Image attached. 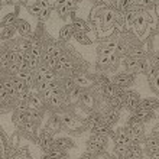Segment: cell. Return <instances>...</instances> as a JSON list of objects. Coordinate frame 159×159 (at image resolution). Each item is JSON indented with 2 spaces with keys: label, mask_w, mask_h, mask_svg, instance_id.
I'll return each instance as SVG.
<instances>
[{
  "label": "cell",
  "mask_w": 159,
  "mask_h": 159,
  "mask_svg": "<svg viewBox=\"0 0 159 159\" xmlns=\"http://www.w3.org/2000/svg\"><path fill=\"white\" fill-rule=\"evenodd\" d=\"M72 38L75 39L77 42H80L81 45H90V43H91L90 38H88V35L85 34V32H83V30H75L74 35H72Z\"/></svg>",
  "instance_id": "obj_24"
},
{
  "label": "cell",
  "mask_w": 159,
  "mask_h": 159,
  "mask_svg": "<svg viewBox=\"0 0 159 159\" xmlns=\"http://www.w3.org/2000/svg\"><path fill=\"white\" fill-rule=\"evenodd\" d=\"M123 98H125V107L127 110H130L132 113H133V111H136V110L139 109L140 101H142V98H140V96H139V93L132 91V90L125 91Z\"/></svg>",
  "instance_id": "obj_1"
},
{
  "label": "cell",
  "mask_w": 159,
  "mask_h": 159,
  "mask_svg": "<svg viewBox=\"0 0 159 159\" xmlns=\"http://www.w3.org/2000/svg\"><path fill=\"white\" fill-rule=\"evenodd\" d=\"M100 120H101V116H100V114H97V113H91L90 116H88L87 120H85V123H87V125L90 126V129H91L93 126H96Z\"/></svg>",
  "instance_id": "obj_33"
},
{
  "label": "cell",
  "mask_w": 159,
  "mask_h": 159,
  "mask_svg": "<svg viewBox=\"0 0 159 159\" xmlns=\"http://www.w3.org/2000/svg\"><path fill=\"white\" fill-rule=\"evenodd\" d=\"M61 88H62L64 91L67 93V94H70V93L74 90V88H77V84H75V80L72 78V77H64L61 81Z\"/></svg>",
  "instance_id": "obj_13"
},
{
  "label": "cell",
  "mask_w": 159,
  "mask_h": 159,
  "mask_svg": "<svg viewBox=\"0 0 159 159\" xmlns=\"http://www.w3.org/2000/svg\"><path fill=\"white\" fill-rule=\"evenodd\" d=\"M30 106L28 101H17L16 103V113H29Z\"/></svg>",
  "instance_id": "obj_31"
},
{
  "label": "cell",
  "mask_w": 159,
  "mask_h": 159,
  "mask_svg": "<svg viewBox=\"0 0 159 159\" xmlns=\"http://www.w3.org/2000/svg\"><path fill=\"white\" fill-rule=\"evenodd\" d=\"M116 20V13L114 10H107L104 13V23L106 25H113V22Z\"/></svg>",
  "instance_id": "obj_37"
},
{
  "label": "cell",
  "mask_w": 159,
  "mask_h": 159,
  "mask_svg": "<svg viewBox=\"0 0 159 159\" xmlns=\"http://www.w3.org/2000/svg\"><path fill=\"white\" fill-rule=\"evenodd\" d=\"M123 67H125L126 72H130V74L136 75L138 72H140V61L132 58L129 55H126L125 58H123Z\"/></svg>",
  "instance_id": "obj_4"
},
{
  "label": "cell",
  "mask_w": 159,
  "mask_h": 159,
  "mask_svg": "<svg viewBox=\"0 0 159 159\" xmlns=\"http://www.w3.org/2000/svg\"><path fill=\"white\" fill-rule=\"evenodd\" d=\"M34 125H35V121H32L29 117H28V119H26V120L20 125V127L25 130V132H28V133H34Z\"/></svg>",
  "instance_id": "obj_35"
},
{
  "label": "cell",
  "mask_w": 159,
  "mask_h": 159,
  "mask_svg": "<svg viewBox=\"0 0 159 159\" xmlns=\"http://www.w3.org/2000/svg\"><path fill=\"white\" fill-rule=\"evenodd\" d=\"M55 148H59L62 151H67L70 148H72V142L68 138H58L55 139Z\"/></svg>",
  "instance_id": "obj_26"
},
{
  "label": "cell",
  "mask_w": 159,
  "mask_h": 159,
  "mask_svg": "<svg viewBox=\"0 0 159 159\" xmlns=\"http://www.w3.org/2000/svg\"><path fill=\"white\" fill-rule=\"evenodd\" d=\"M139 107L146 110H155L156 107H159V100L155 98V97H146V98H142Z\"/></svg>",
  "instance_id": "obj_11"
},
{
  "label": "cell",
  "mask_w": 159,
  "mask_h": 159,
  "mask_svg": "<svg viewBox=\"0 0 159 159\" xmlns=\"http://www.w3.org/2000/svg\"><path fill=\"white\" fill-rule=\"evenodd\" d=\"M43 97L41 96V94H32V96L29 97V100H28V103H29L30 109H35V110H41L42 106H43Z\"/></svg>",
  "instance_id": "obj_16"
},
{
  "label": "cell",
  "mask_w": 159,
  "mask_h": 159,
  "mask_svg": "<svg viewBox=\"0 0 159 159\" xmlns=\"http://www.w3.org/2000/svg\"><path fill=\"white\" fill-rule=\"evenodd\" d=\"M142 125H145L142 121V119L139 117V116H136L134 113L127 119V126H142Z\"/></svg>",
  "instance_id": "obj_34"
},
{
  "label": "cell",
  "mask_w": 159,
  "mask_h": 159,
  "mask_svg": "<svg viewBox=\"0 0 159 159\" xmlns=\"http://www.w3.org/2000/svg\"><path fill=\"white\" fill-rule=\"evenodd\" d=\"M80 103L84 106V107H88L91 109L93 104H94V98H93V94L88 91H83L81 93V97H80Z\"/></svg>",
  "instance_id": "obj_23"
},
{
  "label": "cell",
  "mask_w": 159,
  "mask_h": 159,
  "mask_svg": "<svg viewBox=\"0 0 159 159\" xmlns=\"http://www.w3.org/2000/svg\"><path fill=\"white\" fill-rule=\"evenodd\" d=\"M91 133L93 134H103V136H110V134H113L114 136V133L111 132V129H110V125H107L103 119H101L96 126L91 127Z\"/></svg>",
  "instance_id": "obj_6"
},
{
  "label": "cell",
  "mask_w": 159,
  "mask_h": 159,
  "mask_svg": "<svg viewBox=\"0 0 159 159\" xmlns=\"http://www.w3.org/2000/svg\"><path fill=\"white\" fill-rule=\"evenodd\" d=\"M155 13H156V16L159 17V3L155 4Z\"/></svg>",
  "instance_id": "obj_44"
},
{
  "label": "cell",
  "mask_w": 159,
  "mask_h": 159,
  "mask_svg": "<svg viewBox=\"0 0 159 159\" xmlns=\"http://www.w3.org/2000/svg\"><path fill=\"white\" fill-rule=\"evenodd\" d=\"M104 151V146H101L100 143H97L96 140H93L91 138L88 139L87 142V152L93 153V155H97V153H100V152Z\"/></svg>",
  "instance_id": "obj_22"
},
{
  "label": "cell",
  "mask_w": 159,
  "mask_h": 159,
  "mask_svg": "<svg viewBox=\"0 0 159 159\" xmlns=\"http://www.w3.org/2000/svg\"><path fill=\"white\" fill-rule=\"evenodd\" d=\"M81 159H96V158H94V155H93V153H90V152H85V153L81 156Z\"/></svg>",
  "instance_id": "obj_43"
},
{
  "label": "cell",
  "mask_w": 159,
  "mask_h": 159,
  "mask_svg": "<svg viewBox=\"0 0 159 159\" xmlns=\"http://www.w3.org/2000/svg\"><path fill=\"white\" fill-rule=\"evenodd\" d=\"M49 13H51V9H43V12H42L41 17H39V20H46L48 17H49Z\"/></svg>",
  "instance_id": "obj_41"
},
{
  "label": "cell",
  "mask_w": 159,
  "mask_h": 159,
  "mask_svg": "<svg viewBox=\"0 0 159 159\" xmlns=\"http://www.w3.org/2000/svg\"><path fill=\"white\" fill-rule=\"evenodd\" d=\"M61 120H62V126L68 127V129H75L77 127V119L74 117V114H71V113L62 114Z\"/></svg>",
  "instance_id": "obj_19"
},
{
  "label": "cell",
  "mask_w": 159,
  "mask_h": 159,
  "mask_svg": "<svg viewBox=\"0 0 159 159\" xmlns=\"http://www.w3.org/2000/svg\"><path fill=\"white\" fill-rule=\"evenodd\" d=\"M111 81H113L117 87L123 88V90H126V88H129L132 84H133L134 81V74H130V72H119V74H116V75L111 78Z\"/></svg>",
  "instance_id": "obj_2"
},
{
  "label": "cell",
  "mask_w": 159,
  "mask_h": 159,
  "mask_svg": "<svg viewBox=\"0 0 159 159\" xmlns=\"http://www.w3.org/2000/svg\"><path fill=\"white\" fill-rule=\"evenodd\" d=\"M74 28H75V30H83V32H87L88 30V25L83 19H75L74 20Z\"/></svg>",
  "instance_id": "obj_38"
},
{
  "label": "cell",
  "mask_w": 159,
  "mask_h": 159,
  "mask_svg": "<svg viewBox=\"0 0 159 159\" xmlns=\"http://www.w3.org/2000/svg\"><path fill=\"white\" fill-rule=\"evenodd\" d=\"M101 119L107 123V125H114L116 121L119 120V110H113V109H107L106 111H103L101 113Z\"/></svg>",
  "instance_id": "obj_9"
},
{
  "label": "cell",
  "mask_w": 159,
  "mask_h": 159,
  "mask_svg": "<svg viewBox=\"0 0 159 159\" xmlns=\"http://www.w3.org/2000/svg\"><path fill=\"white\" fill-rule=\"evenodd\" d=\"M136 116H139V117L142 119L143 123H148V121L151 120V119H153V116H155V113H153V110H146V109H140L139 107L136 111H133Z\"/></svg>",
  "instance_id": "obj_20"
},
{
  "label": "cell",
  "mask_w": 159,
  "mask_h": 159,
  "mask_svg": "<svg viewBox=\"0 0 159 159\" xmlns=\"http://www.w3.org/2000/svg\"><path fill=\"white\" fill-rule=\"evenodd\" d=\"M16 19V15L15 13H9L6 16L3 17V20H2V28H6V26H12L13 20Z\"/></svg>",
  "instance_id": "obj_36"
},
{
  "label": "cell",
  "mask_w": 159,
  "mask_h": 159,
  "mask_svg": "<svg viewBox=\"0 0 159 159\" xmlns=\"http://www.w3.org/2000/svg\"><path fill=\"white\" fill-rule=\"evenodd\" d=\"M74 80H75L77 87H80V88H85L91 84V80L88 78L87 75H84V74H77V75L74 77Z\"/></svg>",
  "instance_id": "obj_25"
},
{
  "label": "cell",
  "mask_w": 159,
  "mask_h": 159,
  "mask_svg": "<svg viewBox=\"0 0 159 159\" xmlns=\"http://www.w3.org/2000/svg\"><path fill=\"white\" fill-rule=\"evenodd\" d=\"M74 32H75V28H74V25H65L62 29L59 30V41L67 42L68 39H70L72 35H74Z\"/></svg>",
  "instance_id": "obj_17"
},
{
  "label": "cell",
  "mask_w": 159,
  "mask_h": 159,
  "mask_svg": "<svg viewBox=\"0 0 159 159\" xmlns=\"http://www.w3.org/2000/svg\"><path fill=\"white\" fill-rule=\"evenodd\" d=\"M101 90H103V96L107 98V100H110V98H113V97L116 96H120V94H123L125 93V90L120 87H117L116 84L111 81V83H109L107 85H104V87H101Z\"/></svg>",
  "instance_id": "obj_5"
},
{
  "label": "cell",
  "mask_w": 159,
  "mask_h": 159,
  "mask_svg": "<svg viewBox=\"0 0 159 159\" xmlns=\"http://www.w3.org/2000/svg\"><path fill=\"white\" fill-rule=\"evenodd\" d=\"M45 52H46V54H49L51 57L57 58V59H59L64 55L62 48H61L59 45H57V43H49V45H46Z\"/></svg>",
  "instance_id": "obj_14"
},
{
  "label": "cell",
  "mask_w": 159,
  "mask_h": 159,
  "mask_svg": "<svg viewBox=\"0 0 159 159\" xmlns=\"http://www.w3.org/2000/svg\"><path fill=\"white\" fill-rule=\"evenodd\" d=\"M117 43H119V42H116V41L104 42V43L98 45V48H97V54H98V55L114 54V52H116V48H117Z\"/></svg>",
  "instance_id": "obj_8"
},
{
  "label": "cell",
  "mask_w": 159,
  "mask_h": 159,
  "mask_svg": "<svg viewBox=\"0 0 159 159\" xmlns=\"http://www.w3.org/2000/svg\"><path fill=\"white\" fill-rule=\"evenodd\" d=\"M123 94H125V93H123ZM123 94H120V96H116V97H113V98L107 100V106H109L110 109L120 110L121 107L125 106V98H123Z\"/></svg>",
  "instance_id": "obj_18"
},
{
  "label": "cell",
  "mask_w": 159,
  "mask_h": 159,
  "mask_svg": "<svg viewBox=\"0 0 159 159\" xmlns=\"http://www.w3.org/2000/svg\"><path fill=\"white\" fill-rule=\"evenodd\" d=\"M64 156H65V151L54 146V149L48 153V158L46 159H64Z\"/></svg>",
  "instance_id": "obj_30"
},
{
  "label": "cell",
  "mask_w": 159,
  "mask_h": 159,
  "mask_svg": "<svg viewBox=\"0 0 159 159\" xmlns=\"http://www.w3.org/2000/svg\"><path fill=\"white\" fill-rule=\"evenodd\" d=\"M59 126H62L61 117H58V116H51L49 121H48V129L57 132V130H59Z\"/></svg>",
  "instance_id": "obj_27"
},
{
  "label": "cell",
  "mask_w": 159,
  "mask_h": 159,
  "mask_svg": "<svg viewBox=\"0 0 159 159\" xmlns=\"http://www.w3.org/2000/svg\"><path fill=\"white\" fill-rule=\"evenodd\" d=\"M127 148L129 146H126V145H116V148H114V153H116L120 159H123L125 155H126V152H127Z\"/></svg>",
  "instance_id": "obj_39"
},
{
  "label": "cell",
  "mask_w": 159,
  "mask_h": 159,
  "mask_svg": "<svg viewBox=\"0 0 159 159\" xmlns=\"http://www.w3.org/2000/svg\"><path fill=\"white\" fill-rule=\"evenodd\" d=\"M39 146H41L46 153H49V152L54 149L55 140H54V138H52V134H51L49 132H46L45 130V132H42V133L39 134Z\"/></svg>",
  "instance_id": "obj_3"
},
{
  "label": "cell",
  "mask_w": 159,
  "mask_h": 159,
  "mask_svg": "<svg viewBox=\"0 0 159 159\" xmlns=\"http://www.w3.org/2000/svg\"><path fill=\"white\" fill-rule=\"evenodd\" d=\"M145 146H146L148 152L158 149L159 148V136L158 134H152V136H149V138L145 139Z\"/></svg>",
  "instance_id": "obj_21"
},
{
  "label": "cell",
  "mask_w": 159,
  "mask_h": 159,
  "mask_svg": "<svg viewBox=\"0 0 159 159\" xmlns=\"http://www.w3.org/2000/svg\"><path fill=\"white\" fill-rule=\"evenodd\" d=\"M42 12H43V7H42L39 3H36V4H34V6H29V13L32 15V16H35V17H41V15H42Z\"/></svg>",
  "instance_id": "obj_32"
},
{
  "label": "cell",
  "mask_w": 159,
  "mask_h": 159,
  "mask_svg": "<svg viewBox=\"0 0 159 159\" xmlns=\"http://www.w3.org/2000/svg\"><path fill=\"white\" fill-rule=\"evenodd\" d=\"M148 153H149V156H151L152 159H159V148L155 149V151H149Z\"/></svg>",
  "instance_id": "obj_42"
},
{
  "label": "cell",
  "mask_w": 159,
  "mask_h": 159,
  "mask_svg": "<svg viewBox=\"0 0 159 159\" xmlns=\"http://www.w3.org/2000/svg\"><path fill=\"white\" fill-rule=\"evenodd\" d=\"M151 62H152V65H153V67L159 68V51H156L155 54L151 57Z\"/></svg>",
  "instance_id": "obj_40"
},
{
  "label": "cell",
  "mask_w": 159,
  "mask_h": 159,
  "mask_svg": "<svg viewBox=\"0 0 159 159\" xmlns=\"http://www.w3.org/2000/svg\"><path fill=\"white\" fill-rule=\"evenodd\" d=\"M16 26H6V28H2V39L6 41V39H10L16 32Z\"/></svg>",
  "instance_id": "obj_29"
},
{
  "label": "cell",
  "mask_w": 159,
  "mask_h": 159,
  "mask_svg": "<svg viewBox=\"0 0 159 159\" xmlns=\"http://www.w3.org/2000/svg\"><path fill=\"white\" fill-rule=\"evenodd\" d=\"M129 57H132V58L138 59V61H143V59H146V51L143 49L142 46H134V48H130L129 51Z\"/></svg>",
  "instance_id": "obj_15"
},
{
  "label": "cell",
  "mask_w": 159,
  "mask_h": 159,
  "mask_svg": "<svg viewBox=\"0 0 159 159\" xmlns=\"http://www.w3.org/2000/svg\"><path fill=\"white\" fill-rule=\"evenodd\" d=\"M123 159H142V149L138 143H132L127 148V152Z\"/></svg>",
  "instance_id": "obj_10"
},
{
  "label": "cell",
  "mask_w": 159,
  "mask_h": 159,
  "mask_svg": "<svg viewBox=\"0 0 159 159\" xmlns=\"http://www.w3.org/2000/svg\"><path fill=\"white\" fill-rule=\"evenodd\" d=\"M114 142H116V145H126V146H130L132 145V139L127 136V133H126L125 127H120V129L114 133Z\"/></svg>",
  "instance_id": "obj_7"
},
{
  "label": "cell",
  "mask_w": 159,
  "mask_h": 159,
  "mask_svg": "<svg viewBox=\"0 0 159 159\" xmlns=\"http://www.w3.org/2000/svg\"><path fill=\"white\" fill-rule=\"evenodd\" d=\"M111 55L113 54H104V55H98V59H97V65L103 68H109L110 67V61H111Z\"/></svg>",
  "instance_id": "obj_28"
},
{
  "label": "cell",
  "mask_w": 159,
  "mask_h": 159,
  "mask_svg": "<svg viewBox=\"0 0 159 159\" xmlns=\"http://www.w3.org/2000/svg\"><path fill=\"white\" fill-rule=\"evenodd\" d=\"M16 29H17V32L23 36V38L30 36V25L26 20H23V19L16 20Z\"/></svg>",
  "instance_id": "obj_12"
}]
</instances>
